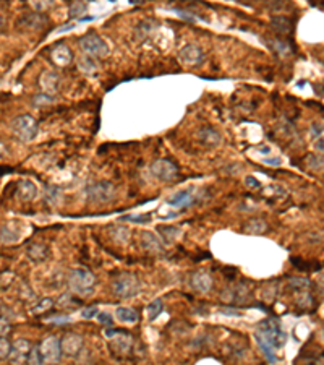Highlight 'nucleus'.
<instances>
[{"label": "nucleus", "mask_w": 324, "mask_h": 365, "mask_svg": "<svg viewBox=\"0 0 324 365\" xmlns=\"http://www.w3.org/2000/svg\"><path fill=\"white\" fill-rule=\"evenodd\" d=\"M255 339L256 343H263L266 346L272 347V349H277V347L284 346L285 335L284 331L280 329V325L276 320H264L258 326V329H256Z\"/></svg>", "instance_id": "f257e3e1"}, {"label": "nucleus", "mask_w": 324, "mask_h": 365, "mask_svg": "<svg viewBox=\"0 0 324 365\" xmlns=\"http://www.w3.org/2000/svg\"><path fill=\"white\" fill-rule=\"evenodd\" d=\"M68 286L75 294L81 297L89 295L94 292L96 276L88 268H75L68 276Z\"/></svg>", "instance_id": "f03ea898"}, {"label": "nucleus", "mask_w": 324, "mask_h": 365, "mask_svg": "<svg viewBox=\"0 0 324 365\" xmlns=\"http://www.w3.org/2000/svg\"><path fill=\"white\" fill-rule=\"evenodd\" d=\"M141 291V283L133 273H122L112 279V292L120 298L136 297Z\"/></svg>", "instance_id": "7ed1b4c3"}, {"label": "nucleus", "mask_w": 324, "mask_h": 365, "mask_svg": "<svg viewBox=\"0 0 324 365\" xmlns=\"http://www.w3.org/2000/svg\"><path fill=\"white\" fill-rule=\"evenodd\" d=\"M12 130L21 142H31L38 135V122L32 115L23 114L12 122Z\"/></svg>", "instance_id": "20e7f679"}, {"label": "nucleus", "mask_w": 324, "mask_h": 365, "mask_svg": "<svg viewBox=\"0 0 324 365\" xmlns=\"http://www.w3.org/2000/svg\"><path fill=\"white\" fill-rule=\"evenodd\" d=\"M80 47L91 59L93 57L94 59H104L109 55V46L105 44V41H102V38H99L97 35H93V32L80 38Z\"/></svg>", "instance_id": "39448f33"}, {"label": "nucleus", "mask_w": 324, "mask_h": 365, "mask_svg": "<svg viewBox=\"0 0 324 365\" xmlns=\"http://www.w3.org/2000/svg\"><path fill=\"white\" fill-rule=\"evenodd\" d=\"M39 354L43 357L44 363L49 365H57L62 360V347H60V339L57 336H47L39 346Z\"/></svg>", "instance_id": "423d86ee"}, {"label": "nucleus", "mask_w": 324, "mask_h": 365, "mask_svg": "<svg viewBox=\"0 0 324 365\" xmlns=\"http://www.w3.org/2000/svg\"><path fill=\"white\" fill-rule=\"evenodd\" d=\"M115 195V188L111 182H96L86 187V196L93 203H109Z\"/></svg>", "instance_id": "0eeeda50"}, {"label": "nucleus", "mask_w": 324, "mask_h": 365, "mask_svg": "<svg viewBox=\"0 0 324 365\" xmlns=\"http://www.w3.org/2000/svg\"><path fill=\"white\" fill-rule=\"evenodd\" d=\"M151 172L162 182H170L178 176V168L169 159H157L151 165Z\"/></svg>", "instance_id": "6e6552de"}, {"label": "nucleus", "mask_w": 324, "mask_h": 365, "mask_svg": "<svg viewBox=\"0 0 324 365\" xmlns=\"http://www.w3.org/2000/svg\"><path fill=\"white\" fill-rule=\"evenodd\" d=\"M105 336L111 339V346L115 352L119 354H127L131 347V336L123 333V331H119V329H112V328H107L105 329Z\"/></svg>", "instance_id": "1a4fd4ad"}, {"label": "nucleus", "mask_w": 324, "mask_h": 365, "mask_svg": "<svg viewBox=\"0 0 324 365\" xmlns=\"http://www.w3.org/2000/svg\"><path fill=\"white\" fill-rule=\"evenodd\" d=\"M29 349H31V344L26 339H16L10 347V352H8V360L13 365H23L28 359Z\"/></svg>", "instance_id": "9d476101"}, {"label": "nucleus", "mask_w": 324, "mask_h": 365, "mask_svg": "<svg viewBox=\"0 0 324 365\" xmlns=\"http://www.w3.org/2000/svg\"><path fill=\"white\" fill-rule=\"evenodd\" d=\"M180 60L185 65H190V67H198L204 60V54L198 46L188 44L180 51Z\"/></svg>", "instance_id": "9b49d317"}, {"label": "nucleus", "mask_w": 324, "mask_h": 365, "mask_svg": "<svg viewBox=\"0 0 324 365\" xmlns=\"http://www.w3.org/2000/svg\"><path fill=\"white\" fill-rule=\"evenodd\" d=\"M62 354L65 355H77L83 347V336L77 333H68L60 339Z\"/></svg>", "instance_id": "f8f14e48"}, {"label": "nucleus", "mask_w": 324, "mask_h": 365, "mask_svg": "<svg viewBox=\"0 0 324 365\" xmlns=\"http://www.w3.org/2000/svg\"><path fill=\"white\" fill-rule=\"evenodd\" d=\"M139 244H141V247H143L146 252L153 253V255H161V253H164V245H162V242L159 240V237L153 234V232H148V230L141 232Z\"/></svg>", "instance_id": "ddd939ff"}, {"label": "nucleus", "mask_w": 324, "mask_h": 365, "mask_svg": "<svg viewBox=\"0 0 324 365\" xmlns=\"http://www.w3.org/2000/svg\"><path fill=\"white\" fill-rule=\"evenodd\" d=\"M190 284L199 294H206L211 291L212 287V278L207 271H196L190 279Z\"/></svg>", "instance_id": "4468645a"}, {"label": "nucleus", "mask_w": 324, "mask_h": 365, "mask_svg": "<svg viewBox=\"0 0 324 365\" xmlns=\"http://www.w3.org/2000/svg\"><path fill=\"white\" fill-rule=\"evenodd\" d=\"M196 202V196L193 195V188H187V190H180V192L173 193L167 203L170 206H175V208H187V206H192Z\"/></svg>", "instance_id": "2eb2a0df"}, {"label": "nucleus", "mask_w": 324, "mask_h": 365, "mask_svg": "<svg viewBox=\"0 0 324 365\" xmlns=\"http://www.w3.org/2000/svg\"><path fill=\"white\" fill-rule=\"evenodd\" d=\"M16 195L21 202H32L38 196V187L32 180H20L16 184Z\"/></svg>", "instance_id": "dca6fc26"}, {"label": "nucleus", "mask_w": 324, "mask_h": 365, "mask_svg": "<svg viewBox=\"0 0 324 365\" xmlns=\"http://www.w3.org/2000/svg\"><path fill=\"white\" fill-rule=\"evenodd\" d=\"M60 85V77L54 72H46L41 77V88L46 91V94H55Z\"/></svg>", "instance_id": "f3484780"}, {"label": "nucleus", "mask_w": 324, "mask_h": 365, "mask_svg": "<svg viewBox=\"0 0 324 365\" xmlns=\"http://www.w3.org/2000/svg\"><path fill=\"white\" fill-rule=\"evenodd\" d=\"M71 59H73V55L70 52V49L66 47L65 44H59V46H55L54 47V51H52V60L59 65V67H66V65H70L71 63Z\"/></svg>", "instance_id": "a211bd4d"}, {"label": "nucleus", "mask_w": 324, "mask_h": 365, "mask_svg": "<svg viewBox=\"0 0 324 365\" xmlns=\"http://www.w3.org/2000/svg\"><path fill=\"white\" fill-rule=\"evenodd\" d=\"M264 43L269 46V49L274 54H277L280 57H289L290 54H292V47H290V44L287 43V41H282L279 38H268Z\"/></svg>", "instance_id": "6ab92c4d"}, {"label": "nucleus", "mask_w": 324, "mask_h": 365, "mask_svg": "<svg viewBox=\"0 0 324 365\" xmlns=\"http://www.w3.org/2000/svg\"><path fill=\"white\" fill-rule=\"evenodd\" d=\"M271 26L274 28V31L279 32V35H289V32H292V21H290L289 16H284V15L272 16Z\"/></svg>", "instance_id": "aec40b11"}, {"label": "nucleus", "mask_w": 324, "mask_h": 365, "mask_svg": "<svg viewBox=\"0 0 324 365\" xmlns=\"http://www.w3.org/2000/svg\"><path fill=\"white\" fill-rule=\"evenodd\" d=\"M198 137H199V140H201V142H203L204 145H207V146L219 145L221 140H222V137H221L219 131L214 130L212 127H204V128H201V130H199Z\"/></svg>", "instance_id": "412c9836"}, {"label": "nucleus", "mask_w": 324, "mask_h": 365, "mask_svg": "<svg viewBox=\"0 0 324 365\" xmlns=\"http://www.w3.org/2000/svg\"><path fill=\"white\" fill-rule=\"evenodd\" d=\"M246 297H248V289L245 286H237V287L230 289V291H226L222 294V298L226 302H235V304L245 302Z\"/></svg>", "instance_id": "4be33fe9"}, {"label": "nucleus", "mask_w": 324, "mask_h": 365, "mask_svg": "<svg viewBox=\"0 0 324 365\" xmlns=\"http://www.w3.org/2000/svg\"><path fill=\"white\" fill-rule=\"evenodd\" d=\"M26 253L32 261H44L49 255V250L43 244H29L26 247Z\"/></svg>", "instance_id": "5701e85b"}, {"label": "nucleus", "mask_w": 324, "mask_h": 365, "mask_svg": "<svg viewBox=\"0 0 324 365\" xmlns=\"http://www.w3.org/2000/svg\"><path fill=\"white\" fill-rule=\"evenodd\" d=\"M115 318L120 323H136L138 321V312L131 307H119L115 310Z\"/></svg>", "instance_id": "b1692460"}, {"label": "nucleus", "mask_w": 324, "mask_h": 365, "mask_svg": "<svg viewBox=\"0 0 324 365\" xmlns=\"http://www.w3.org/2000/svg\"><path fill=\"white\" fill-rule=\"evenodd\" d=\"M157 232H159L161 234V237H162V240L167 245H170V244H173L177 240V237L182 234V230L178 229V227H175V226H159L157 227Z\"/></svg>", "instance_id": "393cba45"}, {"label": "nucleus", "mask_w": 324, "mask_h": 365, "mask_svg": "<svg viewBox=\"0 0 324 365\" xmlns=\"http://www.w3.org/2000/svg\"><path fill=\"white\" fill-rule=\"evenodd\" d=\"M266 230H268V224H266V221H263V219H251V221H248L243 227V232L251 234V236H261Z\"/></svg>", "instance_id": "a878e982"}, {"label": "nucleus", "mask_w": 324, "mask_h": 365, "mask_svg": "<svg viewBox=\"0 0 324 365\" xmlns=\"http://www.w3.org/2000/svg\"><path fill=\"white\" fill-rule=\"evenodd\" d=\"M0 239H2V242L15 244V242H18L20 232L16 230V229H13L10 224H4V226L0 227Z\"/></svg>", "instance_id": "bb28decb"}, {"label": "nucleus", "mask_w": 324, "mask_h": 365, "mask_svg": "<svg viewBox=\"0 0 324 365\" xmlns=\"http://www.w3.org/2000/svg\"><path fill=\"white\" fill-rule=\"evenodd\" d=\"M111 237L119 244H127L130 239V229L125 226H114L111 229Z\"/></svg>", "instance_id": "cd10ccee"}, {"label": "nucleus", "mask_w": 324, "mask_h": 365, "mask_svg": "<svg viewBox=\"0 0 324 365\" xmlns=\"http://www.w3.org/2000/svg\"><path fill=\"white\" fill-rule=\"evenodd\" d=\"M162 309H164V304H162L161 298H156V301H153L151 304H149V305L146 307L149 321H153V320H156L157 317H159V315L162 313Z\"/></svg>", "instance_id": "c85d7f7f"}, {"label": "nucleus", "mask_w": 324, "mask_h": 365, "mask_svg": "<svg viewBox=\"0 0 324 365\" xmlns=\"http://www.w3.org/2000/svg\"><path fill=\"white\" fill-rule=\"evenodd\" d=\"M44 21H47V18H44L41 13H28L21 23L26 24L28 28H39Z\"/></svg>", "instance_id": "c756f323"}, {"label": "nucleus", "mask_w": 324, "mask_h": 365, "mask_svg": "<svg viewBox=\"0 0 324 365\" xmlns=\"http://www.w3.org/2000/svg\"><path fill=\"white\" fill-rule=\"evenodd\" d=\"M26 365H44V360H43V357H41L39 347H38V346H32L31 349H29L28 359H26Z\"/></svg>", "instance_id": "7c9ffc66"}, {"label": "nucleus", "mask_w": 324, "mask_h": 365, "mask_svg": "<svg viewBox=\"0 0 324 365\" xmlns=\"http://www.w3.org/2000/svg\"><path fill=\"white\" fill-rule=\"evenodd\" d=\"M80 70L81 72H85V73H93L96 72V62L94 59H91V57H81V60H80Z\"/></svg>", "instance_id": "2f4dec72"}, {"label": "nucleus", "mask_w": 324, "mask_h": 365, "mask_svg": "<svg viewBox=\"0 0 324 365\" xmlns=\"http://www.w3.org/2000/svg\"><path fill=\"white\" fill-rule=\"evenodd\" d=\"M127 221L136 222V224H146L151 221V214H128V216L122 218V222H127Z\"/></svg>", "instance_id": "473e14b6"}, {"label": "nucleus", "mask_w": 324, "mask_h": 365, "mask_svg": "<svg viewBox=\"0 0 324 365\" xmlns=\"http://www.w3.org/2000/svg\"><path fill=\"white\" fill-rule=\"evenodd\" d=\"M308 168L313 171H322V156H308Z\"/></svg>", "instance_id": "72a5a7b5"}, {"label": "nucleus", "mask_w": 324, "mask_h": 365, "mask_svg": "<svg viewBox=\"0 0 324 365\" xmlns=\"http://www.w3.org/2000/svg\"><path fill=\"white\" fill-rule=\"evenodd\" d=\"M86 12V5L81 4V2H75L71 4V8H70V18H77V16L83 15Z\"/></svg>", "instance_id": "f704fd0d"}, {"label": "nucleus", "mask_w": 324, "mask_h": 365, "mask_svg": "<svg viewBox=\"0 0 324 365\" xmlns=\"http://www.w3.org/2000/svg\"><path fill=\"white\" fill-rule=\"evenodd\" d=\"M10 347H12V344H10V341H8V339L0 338V359L8 357V352H10Z\"/></svg>", "instance_id": "c9c22d12"}, {"label": "nucleus", "mask_w": 324, "mask_h": 365, "mask_svg": "<svg viewBox=\"0 0 324 365\" xmlns=\"http://www.w3.org/2000/svg\"><path fill=\"white\" fill-rule=\"evenodd\" d=\"M96 318H97V321H101L102 325H105L107 328H112V325H114V320H112V317H111V313H105V312L97 313Z\"/></svg>", "instance_id": "e433bc0d"}, {"label": "nucleus", "mask_w": 324, "mask_h": 365, "mask_svg": "<svg viewBox=\"0 0 324 365\" xmlns=\"http://www.w3.org/2000/svg\"><path fill=\"white\" fill-rule=\"evenodd\" d=\"M245 185L248 188H251V190H260L261 188V182L256 177H253V176H246L245 177Z\"/></svg>", "instance_id": "4c0bfd02"}, {"label": "nucleus", "mask_w": 324, "mask_h": 365, "mask_svg": "<svg viewBox=\"0 0 324 365\" xmlns=\"http://www.w3.org/2000/svg\"><path fill=\"white\" fill-rule=\"evenodd\" d=\"M52 305H54V302L51 301V298H44V301L41 302L38 307H34V309H32V312H34V313H41V312H44V310L52 309Z\"/></svg>", "instance_id": "58836bf2"}, {"label": "nucleus", "mask_w": 324, "mask_h": 365, "mask_svg": "<svg viewBox=\"0 0 324 365\" xmlns=\"http://www.w3.org/2000/svg\"><path fill=\"white\" fill-rule=\"evenodd\" d=\"M311 137L314 140L322 138V122H314L311 125Z\"/></svg>", "instance_id": "ea45409f"}, {"label": "nucleus", "mask_w": 324, "mask_h": 365, "mask_svg": "<svg viewBox=\"0 0 324 365\" xmlns=\"http://www.w3.org/2000/svg\"><path fill=\"white\" fill-rule=\"evenodd\" d=\"M219 312L222 315H226V317H242V312L237 310V309H232V307H222V309H219Z\"/></svg>", "instance_id": "a19ab883"}, {"label": "nucleus", "mask_w": 324, "mask_h": 365, "mask_svg": "<svg viewBox=\"0 0 324 365\" xmlns=\"http://www.w3.org/2000/svg\"><path fill=\"white\" fill-rule=\"evenodd\" d=\"M52 101H54L52 96H49V94H46V93H41V94H38V96L34 97V106L39 107L43 103H52Z\"/></svg>", "instance_id": "79ce46f5"}, {"label": "nucleus", "mask_w": 324, "mask_h": 365, "mask_svg": "<svg viewBox=\"0 0 324 365\" xmlns=\"http://www.w3.org/2000/svg\"><path fill=\"white\" fill-rule=\"evenodd\" d=\"M10 329H12V326H10V323H8V320L0 318V338H5L8 333H10Z\"/></svg>", "instance_id": "37998d69"}, {"label": "nucleus", "mask_w": 324, "mask_h": 365, "mask_svg": "<svg viewBox=\"0 0 324 365\" xmlns=\"http://www.w3.org/2000/svg\"><path fill=\"white\" fill-rule=\"evenodd\" d=\"M99 313L97 307H89V309H85L81 313V317L85 320H91V318H96V315Z\"/></svg>", "instance_id": "c03bdc74"}, {"label": "nucleus", "mask_w": 324, "mask_h": 365, "mask_svg": "<svg viewBox=\"0 0 324 365\" xmlns=\"http://www.w3.org/2000/svg\"><path fill=\"white\" fill-rule=\"evenodd\" d=\"M173 12H175L177 15H180L184 20H188V21H196L198 18H195V16L190 13V12H185V10H180V8H173Z\"/></svg>", "instance_id": "a18cd8bd"}, {"label": "nucleus", "mask_w": 324, "mask_h": 365, "mask_svg": "<svg viewBox=\"0 0 324 365\" xmlns=\"http://www.w3.org/2000/svg\"><path fill=\"white\" fill-rule=\"evenodd\" d=\"M261 162L269 165H280V157H263Z\"/></svg>", "instance_id": "49530a36"}, {"label": "nucleus", "mask_w": 324, "mask_h": 365, "mask_svg": "<svg viewBox=\"0 0 324 365\" xmlns=\"http://www.w3.org/2000/svg\"><path fill=\"white\" fill-rule=\"evenodd\" d=\"M51 5H52V4H34L32 7H34L36 10H46V8H49Z\"/></svg>", "instance_id": "de8ad7c7"}, {"label": "nucleus", "mask_w": 324, "mask_h": 365, "mask_svg": "<svg viewBox=\"0 0 324 365\" xmlns=\"http://www.w3.org/2000/svg\"><path fill=\"white\" fill-rule=\"evenodd\" d=\"M314 148H316L319 153H322V138H318L316 142H314Z\"/></svg>", "instance_id": "09e8293b"}, {"label": "nucleus", "mask_w": 324, "mask_h": 365, "mask_svg": "<svg viewBox=\"0 0 324 365\" xmlns=\"http://www.w3.org/2000/svg\"><path fill=\"white\" fill-rule=\"evenodd\" d=\"M306 365H322V357L319 355V359L316 357V359H313V360H310Z\"/></svg>", "instance_id": "8fccbe9b"}, {"label": "nucleus", "mask_w": 324, "mask_h": 365, "mask_svg": "<svg viewBox=\"0 0 324 365\" xmlns=\"http://www.w3.org/2000/svg\"><path fill=\"white\" fill-rule=\"evenodd\" d=\"M49 188H51V192H57V190H59V188H55V187H49ZM47 200L54 203V202H55V196H54V195L51 193V195L47 196Z\"/></svg>", "instance_id": "3c124183"}, {"label": "nucleus", "mask_w": 324, "mask_h": 365, "mask_svg": "<svg viewBox=\"0 0 324 365\" xmlns=\"http://www.w3.org/2000/svg\"><path fill=\"white\" fill-rule=\"evenodd\" d=\"M51 321H55V323H66V321H70L68 317H65V318H52Z\"/></svg>", "instance_id": "603ef678"}, {"label": "nucleus", "mask_w": 324, "mask_h": 365, "mask_svg": "<svg viewBox=\"0 0 324 365\" xmlns=\"http://www.w3.org/2000/svg\"><path fill=\"white\" fill-rule=\"evenodd\" d=\"M2 23H4V20H2V16H0V26H2Z\"/></svg>", "instance_id": "864d4df0"}]
</instances>
